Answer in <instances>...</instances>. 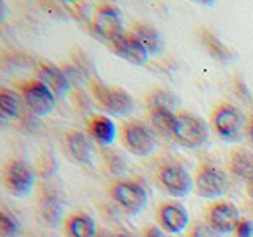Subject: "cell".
Instances as JSON below:
<instances>
[{
	"label": "cell",
	"mask_w": 253,
	"mask_h": 237,
	"mask_svg": "<svg viewBox=\"0 0 253 237\" xmlns=\"http://www.w3.org/2000/svg\"><path fill=\"white\" fill-rule=\"evenodd\" d=\"M211 122L215 133L226 142H236L241 139L245 130V118L242 111L231 103H220L213 108Z\"/></svg>",
	"instance_id": "cell-1"
},
{
	"label": "cell",
	"mask_w": 253,
	"mask_h": 237,
	"mask_svg": "<svg viewBox=\"0 0 253 237\" xmlns=\"http://www.w3.org/2000/svg\"><path fill=\"white\" fill-rule=\"evenodd\" d=\"M89 90L92 97L105 108L108 113L125 116L133 111V98L121 87H111L105 82L98 81L97 78L89 79Z\"/></svg>",
	"instance_id": "cell-2"
},
{
	"label": "cell",
	"mask_w": 253,
	"mask_h": 237,
	"mask_svg": "<svg viewBox=\"0 0 253 237\" xmlns=\"http://www.w3.org/2000/svg\"><path fill=\"white\" fill-rule=\"evenodd\" d=\"M172 138L182 146L195 149L208 141L209 130L200 116L190 111H177V122L174 126Z\"/></svg>",
	"instance_id": "cell-3"
},
{
	"label": "cell",
	"mask_w": 253,
	"mask_h": 237,
	"mask_svg": "<svg viewBox=\"0 0 253 237\" xmlns=\"http://www.w3.org/2000/svg\"><path fill=\"white\" fill-rule=\"evenodd\" d=\"M3 184L10 195L24 198L35 185V174L26 161L14 158L3 166Z\"/></svg>",
	"instance_id": "cell-4"
},
{
	"label": "cell",
	"mask_w": 253,
	"mask_h": 237,
	"mask_svg": "<svg viewBox=\"0 0 253 237\" xmlns=\"http://www.w3.org/2000/svg\"><path fill=\"white\" fill-rule=\"evenodd\" d=\"M111 198L126 213H139L147 205V193L136 182L116 180L109 188Z\"/></svg>",
	"instance_id": "cell-5"
},
{
	"label": "cell",
	"mask_w": 253,
	"mask_h": 237,
	"mask_svg": "<svg viewBox=\"0 0 253 237\" xmlns=\"http://www.w3.org/2000/svg\"><path fill=\"white\" fill-rule=\"evenodd\" d=\"M157 182L166 193L176 198L187 196L193 188V179L188 171L177 163H166L157 169Z\"/></svg>",
	"instance_id": "cell-6"
},
{
	"label": "cell",
	"mask_w": 253,
	"mask_h": 237,
	"mask_svg": "<svg viewBox=\"0 0 253 237\" xmlns=\"http://www.w3.org/2000/svg\"><path fill=\"white\" fill-rule=\"evenodd\" d=\"M193 185L196 190V195L201 198L213 199L226 193L228 188V177L226 174L215 168L212 164H201L196 169Z\"/></svg>",
	"instance_id": "cell-7"
},
{
	"label": "cell",
	"mask_w": 253,
	"mask_h": 237,
	"mask_svg": "<svg viewBox=\"0 0 253 237\" xmlns=\"http://www.w3.org/2000/svg\"><path fill=\"white\" fill-rule=\"evenodd\" d=\"M21 93L26 106L35 116L43 117L52 113L55 106V97L42 81H38V79L26 81L24 84H21Z\"/></svg>",
	"instance_id": "cell-8"
},
{
	"label": "cell",
	"mask_w": 253,
	"mask_h": 237,
	"mask_svg": "<svg viewBox=\"0 0 253 237\" xmlns=\"http://www.w3.org/2000/svg\"><path fill=\"white\" fill-rule=\"evenodd\" d=\"M92 29L100 38H103L105 41L111 44L117 37H121L124 34L121 11L111 3L100 5L93 14Z\"/></svg>",
	"instance_id": "cell-9"
},
{
	"label": "cell",
	"mask_w": 253,
	"mask_h": 237,
	"mask_svg": "<svg viewBox=\"0 0 253 237\" xmlns=\"http://www.w3.org/2000/svg\"><path fill=\"white\" fill-rule=\"evenodd\" d=\"M121 141L130 154L138 157H146L154 150L152 134L136 120H128L121 126Z\"/></svg>",
	"instance_id": "cell-10"
},
{
	"label": "cell",
	"mask_w": 253,
	"mask_h": 237,
	"mask_svg": "<svg viewBox=\"0 0 253 237\" xmlns=\"http://www.w3.org/2000/svg\"><path fill=\"white\" fill-rule=\"evenodd\" d=\"M241 213L239 209L233 202L228 201H218L209 205L206 212V223H208L213 231L218 234H228L234 233L237 225L241 223Z\"/></svg>",
	"instance_id": "cell-11"
},
{
	"label": "cell",
	"mask_w": 253,
	"mask_h": 237,
	"mask_svg": "<svg viewBox=\"0 0 253 237\" xmlns=\"http://www.w3.org/2000/svg\"><path fill=\"white\" fill-rule=\"evenodd\" d=\"M157 220L160 223V228L165 229V233L177 234L188 226L190 215L182 204L166 201L162 202L160 207L157 209Z\"/></svg>",
	"instance_id": "cell-12"
},
{
	"label": "cell",
	"mask_w": 253,
	"mask_h": 237,
	"mask_svg": "<svg viewBox=\"0 0 253 237\" xmlns=\"http://www.w3.org/2000/svg\"><path fill=\"white\" fill-rule=\"evenodd\" d=\"M113 51L122 57L124 60L133 63V65H144L149 59V52L146 47L139 43V40L131 32H124L121 37H117L113 43Z\"/></svg>",
	"instance_id": "cell-13"
},
{
	"label": "cell",
	"mask_w": 253,
	"mask_h": 237,
	"mask_svg": "<svg viewBox=\"0 0 253 237\" xmlns=\"http://www.w3.org/2000/svg\"><path fill=\"white\" fill-rule=\"evenodd\" d=\"M38 81H42L49 89L55 98H63L70 90L68 78L63 71L49 62H40L37 67Z\"/></svg>",
	"instance_id": "cell-14"
},
{
	"label": "cell",
	"mask_w": 253,
	"mask_h": 237,
	"mask_svg": "<svg viewBox=\"0 0 253 237\" xmlns=\"http://www.w3.org/2000/svg\"><path fill=\"white\" fill-rule=\"evenodd\" d=\"M228 169L233 176L250 180L253 177V152L247 147H234L228 154Z\"/></svg>",
	"instance_id": "cell-15"
},
{
	"label": "cell",
	"mask_w": 253,
	"mask_h": 237,
	"mask_svg": "<svg viewBox=\"0 0 253 237\" xmlns=\"http://www.w3.org/2000/svg\"><path fill=\"white\" fill-rule=\"evenodd\" d=\"M63 147L67 154L78 163L90 161V142L81 131H68L63 136Z\"/></svg>",
	"instance_id": "cell-16"
},
{
	"label": "cell",
	"mask_w": 253,
	"mask_h": 237,
	"mask_svg": "<svg viewBox=\"0 0 253 237\" xmlns=\"http://www.w3.org/2000/svg\"><path fill=\"white\" fill-rule=\"evenodd\" d=\"M87 131L101 146H108L116 138V125L109 117L93 114L87 120Z\"/></svg>",
	"instance_id": "cell-17"
},
{
	"label": "cell",
	"mask_w": 253,
	"mask_h": 237,
	"mask_svg": "<svg viewBox=\"0 0 253 237\" xmlns=\"http://www.w3.org/2000/svg\"><path fill=\"white\" fill-rule=\"evenodd\" d=\"M63 233L67 237H95L97 234V226L90 215L83 212L71 213L65 220L63 225Z\"/></svg>",
	"instance_id": "cell-18"
},
{
	"label": "cell",
	"mask_w": 253,
	"mask_h": 237,
	"mask_svg": "<svg viewBox=\"0 0 253 237\" xmlns=\"http://www.w3.org/2000/svg\"><path fill=\"white\" fill-rule=\"evenodd\" d=\"M130 32L139 40V43L146 47L149 54L157 55L163 51V40L154 26H150L147 22H136Z\"/></svg>",
	"instance_id": "cell-19"
},
{
	"label": "cell",
	"mask_w": 253,
	"mask_h": 237,
	"mask_svg": "<svg viewBox=\"0 0 253 237\" xmlns=\"http://www.w3.org/2000/svg\"><path fill=\"white\" fill-rule=\"evenodd\" d=\"M147 106H149L150 123L160 133L172 136L174 126H176L177 122V113L171 111L169 106H163V105H147Z\"/></svg>",
	"instance_id": "cell-20"
},
{
	"label": "cell",
	"mask_w": 253,
	"mask_h": 237,
	"mask_svg": "<svg viewBox=\"0 0 253 237\" xmlns=\"http://www.w3.org/2000/svg\"><path fill=\"white\" fill-rule=\"evenodd\" d=\"M196 35H198V40H200V43L204 46V49L208 51L212 57H215V59H218L221 62L229 60V57H231V52H229L228 47L221 43L209 29L198 27Z\"/></svg>",
	"instance_id": "cell-21"
},
{
	"label": "cell",
	"mask_w": 253,
	"mask_h": 237,
	"mask_svg": "<svg viewBox=\"0 0 253 237\" xmlns=\"http://www.w3.org/2000/svg\"><path fill=\"white\" fill-rule=\"evenodd\" d=\"M21 105H22V100L19 98L18 93L13 92L11 89L2 87V90H0V111H2L3 118L18 117L21 111Z\"/></svg>",
	"instance_id": "cell-22"
},
{
	"label": "cell",
	"mask_w": 253,
	"mask_h": 237,
	"mask_svg": "<svg viewBox=\"0 0 253 237\" xmlns=\"http://www.w3.org/2000/svg\"><path fill=\"white\" fill-rule=\"evenodd\" d=\"M19 233L18 220L10 212L3 210L0 213V236L2 237H16Z\"/></svg>",
	"instance_id": "cell-23"
},
{
	"label": "cell",
	"mask_w": 253,
	"mask_h": 237,
	"mask_svg": "<svg viewBox=\"0 0 253 237\" xmlns=\"http://www.w3.org/2000/svg\"><path fill=\"white\" fill-rule=\"evenodd\" d=\"M188 237H218V233L213 231L208 223L198 221V223H195L192 228H190Z\"/></svg>",
	"instance_id": "cell-24"
},
{
	"label": "cell",
	"mask_w": 253,
	"mask_h": 237,
	"mask_svg": "<svg viewBox=\"0 0 253 237\" xmlns=\"http://www.w3.org/2000/svg\"><path fill=\"white\" fill-rule=\"evenodd\" d=\"M234 233L236 237H253V223L247 218H242Z\"/></svg>",
	"instance_id": "cell-25"
},
{
	"label": "cell",
	"mask_w": 253,
	"mask_h": 237,
	"mask_svg": "<svg viewBox=\"0 0 253 237\" xmlns=\"http://www.w3.org/2000/svg\"><path fill=\"white\" fill-rule=\"evenodd\" d=\"M144 237H168L163 229L157 228V226H149L144 231Z\"/></svg>",
	"instance_id": "cell-26"
},
{
	"label": "cell",
	"mask_w": 253,
	"mask_h": 237,
	"mask_svg": "<svg viewBox=\"0 0 253 237\" xmlns=\"http://www.w3.org/2000/svg\"><path fill=\"white\" fill-rule=\"evenodd\" d=\"M245 136H247V139L250 141V144H253V116L247 120V123H245Z\"/></svg>",
	"instance_id": "cell-27"
},
{
	"label": "cell",
	"mask_w": 253,
	"mask_h": 237,
	"mask_svg": "<svg viewBox=\"0 0 253 237\" xmlns=\"http://www.w3.org/2000/svg\"><path fill=\"white\" fill-rule=\"evenodd\" d=\"M95 237H116V234L106 231V229H103V231H97V234H95Z\"/></svg>",
	"instance_id": "cell-28"
},
{
	"label": "cell",
	"mask_w": 253,
	"mask_h": 237,
	"mask_svg": "<svg viewBox=\"0 0 253 237\" xmlns=\"http://www.w3.org/2000/svg\"><path fill=\"white\" fill-rule=\"evenodd\" d=\"M249 192H250V195H252V198H253V177L249 180Z\"/></svg>",
	"instance_id": "cell-29"
},
{
	"label": "cell",
	"mask_w": 253,
	"mask_h": 237,
	"mask_svg": "<svg viewBox=\"0 0 253 237\" xmlns=\"http://www.w3.org/2000/svg\"><path fill=\"white\" fill-rule=\"evenodd\" d=\"M116 237H134V236H131V234H128V233H117Z\"/></svg>",
	"instance_id": "cell-30"
}]
</instances>
